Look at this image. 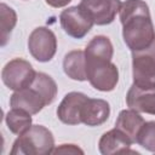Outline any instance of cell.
Here are the masks:
<instances>
[{
	"mask_svg": "<svg viewBox=\"0 0 155 155\" xmlns=\"http://www.w3.org/2000/svg\"><path fill=\"white\" fill-rule=\"evenodd\" d=\"M119 13L124 41L132 52L144 50L155 41V28L145 1L126 0Z\"/></svg>",
	"mask_w": 155,
	"mask_h": 155,
	"instance_id": "6da1fadb",
	"label": "cell"
},
{
	"mask_svg": "<svg viewBox=\"0 0 155 155\" xmlns=\"http://www.w3.org/2000/svg\"><path fill=\"white\" fill-rule=\"evenodd\" d=\"M54 149V138L52 132L42 125H31V127L13 142L11 155H46L52 154Z\"/></svg>",
	"mask_w": 155,
	"mask_h": 155,
	"instance_id": "7a4b0ae2",
	"label": "cell"
},
{
	"mask_svg": "<svg viewBox=\"0 0 155 155\" xmlns=\"http://www.w3.org/2000/svg\"><path fill=\"white\" fill-rule=\"evenodd\" d=\"M86 75L91 86L102 92L113 91L119 82V70L111 61H86Z\"/></svg>",
	"mask_w": 155,
	"mask_h": 155,
	"instance_id": "3957f363",
	"label": "cell"
},
{
	"mask_svg": "<svg viewBox=\"0 0 155 155\" xmlns=\"http://www.w3.org/2000/svg\"><path fill=\"white\" fill-rule=\"evenodd\" d=\"M36 71L31 64L22 58H13L5 64L1 70V79L6 87L13 91L23 90L29 87L34 79Z\"/></svg>",
	"mask_w": 155,
	"mask_h": 155,
	"instance_id": "277c9868",
	"label": "cell"
},
{
	"mask_svg": "<svg viewBox=\"0 0 155 155\" xmlns=\"http://www.w3.org/2000/svg\"><path fill=\"white\" fill-rule=\"evenodd\" d=\"M133 84L155 86V41L147 48L132 52Z\"/></svg>",
	"mask_w": 155,
	"mask_h": 155,
	"instance_id": "5b68a950",
	"label": "cell"
},
{
	"mask_svg": "<svg viewBox=\"0 0 155 155\" xmlns=\"http://www.w3.org/2000/svg\"><path fill=\"white\" fill-rule=\"evenodd\" d=\"M28 51L38 62H50L57 51V38L46 27L35 28L28 38Z\"/></svg>",
	"mask_w": 155,
	"mask_h": 155,
	"instance_id": "8992f818",
	"label": "cell"
},
{
	"mask_svg": "<svg viewBox=\"0 0 155 155\" xmlns=\"http://www.w3.org/2000/svg\"><path fill=\"white\" fill-rule=\"evenodd\" d=\"M62 29L74 39H82L94 24L91 17L78 5L63 10L59 15Z\"/></svg>",
	"mask_w": 155,
	"mask_h": 155,
	"instance_id": "52a82bcc",
	"label": "cell"
},
{
	"mask_svg": "<svg viewBox=\"0 0 155 155\" xmlns=\"http://www.w3.org/2000/svg\"><path fill=\"white\" fill-rule=\"evenodd\" d=\"M120 0H81L79 6L91 17L94 24H110L121 7Z\"/></svg>",
	"mask_w": 155,
	"mask_h": 155,
	"instance_id": "ba28073f",
	"label": "cell"
},
{
	"mask_svg": "<svg viewBox=\"0 0 155 155\" xmlns=\"http://www.w3.org/2000/svg\"><path fill=\"white\" fill-rule=\"evenodd\" d=\"M88 97L82 92H69L64 96L57 108L58 119L65 125L81 124V110Z\"/></svg>",
	"mask_w": 155,
	"mask_h": 155,
	"instance_id": "9c48e42d",
	"label": "cell"
},
{
	"mask_svg": "<svg viewBox=\"0 0 155 155\" xmlns=\"http://www.w3.org/2000/svg\"><path fill=\"white\" fill-rule=\"evenodd\" d=\"M130 109L138 113L155 115V86H138L132 84L126 94Z\"/></svg>",
	"mask_w": 155,
	"mask_h": 155,
	"instance_id": "30bf717a",
	"label": "cell"
},
{
	"mask_svg": "<svg viewBox=\"0 0 155 155\" xmlns=\"http://www.w3.org/2000/svg\"><path fill=\"white\" fill-rule=\"evenodd\" d=\"M10 105L11 108L23 109L29 114L35 115L40 113L44 107L47 105V103L44 96L34 86L30 85L23 90L15 91L10 98Z\"/></svg>",
	"mask_w": 155,
	"mask_h": 155,
	"instance_id": "8fae6325",
	"label": "cell"
},
{
	"mask_svg": "<svg viewBox=\"0 0 155 155\" xmlns=\"http://www.w3.org/2000/svg\"><path fill=\"white\" fill-rule=\"evenodd\" d=\"M133 144L132 139L126 136L122 131L114 127L113 130L103 133L98 142L99 153L103 155H111L117 153H134L130 150V147Z\"/></svg>",
	"mask_w": 155,
	"mask_h": 155,
	"instance_id": "7c38bea8",
	"label": "cell"
},
{
	"mask_svg": "<svg viewBox=\"0 0 155 155\" xmlns=\"http://www.w3.org/2000/svg\"><path fill=\"white\" fill-rule=\"evenodd\" d=\"M110 115V105L107 101L99 98H90L81 110V124L94 127L103 125Z\"/></svg>",
	"mask_w": 155,
	"mask_h": 155,
	"instance_id": "4fadbf2b",
	"label": "cell"
},
{
	"mask_svg": "<svg viewBox=\"0 0 155 155\" xmlns=\"http://www.w3.org/2000/svg\"><path fill=\"white\" fill-rule=\"evenodd\" d=\"M63 70L68 78L75 81L87 80L85 51L74 50L68 52L63 59Z\"/></svg>",
	"mask_w": 155,
	"mask_h": 155,
	"instance_id": "5bb4252c",
	"label": "cell"
},
{
	"mask_svg": "<svg viewBox=\"0 0 155 155\" xmlns=\"http://www.w3.org/2000/svg\"><path fill=\"white\" fill-rule=\"evenodd\" d=\"M114 47L108 36L97 35L91 39L85 48L86 61H111Z\"/></svg>",
	"mask_w": 155,
	"mask_h": 155,
	"instance_id": "9a60e30c",
	"label": "cell"
},
{
	"mask_svg": "<svg viewBox=\"0 0 155 155\" xmlns=\"http://www.w3.org/2000/svg\"><path fill=\"white\" fill-rule=\"evenodd\" d=\"M144 122V119L139 115L138 111L133 109H125L119 113V116L115 121V127L122 131L132 139L133 143H136L138 132Z\"/></svg>",
	"mask_w": 155,
	"mask_h": 155,
	"instance_id": "2e32d148",
	"label": "cell"
},
{
	"mask_svg": "<svg viewBox=\"0 0 155 155\" xmlns=\"http://www.w3.org/2000/svg\"><path fill=\"white\" fill-rule=\"evenodd\" d=\"M5 121L7 128L12 133L19 136L31 127L33 119H31V114H29L28 111L18 108H11V110L6 113Z\"/></svg>",
	"mask_w": 155,
	"mask_h": 155,
	"instance_id": "e0dca14e",
	"label": "cell"
},
{
	"mask_svg": "<svg viewBox=\"0 0 155 155\" xmlns=\"http://www.w3.org/2000/svg\"><path fill=\"white\" fill-rule=\"evenodd\" d=\"M31 86H34L44 96V98L46 99L47 105L51 104L56 99L58 87H57L56 81L50 75H47L45 73L36 71V75H35V79H34Z\"/></svg>",
	"mask_w": 155,
	"mask_h": 155,
	"instance_id": "ac0fdd59",
	"label": "cell"
},
{
	"mask_svg": "<svg viewBox=\"0 0 155 155\" xmlns=\"http://www.w3.org/2000/svg\"><path fill=\"white\" fill-rule=\"evenodd\" d=\"M17 23V13L8 5L0 4V24H1V46H5L10 39L11 31Z\"/></svg>",
	"mask_w": 155,
	"mask_h": 155,
	"instance_id": "d6986e66",
	"label": "cell"
},
{
	"mask_svg": "<svg viewBox=\"0 0 155 155\" xmlns=\"http://www.w3.org/2000/svg\"><path fill=\"white\" fill-rule=\"evenodd\" d=\"M136 143H138L145 150L155 153V121L143 124L138 132Z\"/></svg>",
	"mask_w": 155,
	"mask_h": 155,
	"instance_id": "ffe728a7",
	"label": "cell"
},
{
	"mask_svg": "<svg viewBox=\"0 0 155 155\" xmlns=\"http://www.w3.org/2000/svg\"><path fill=\"white\" fill-rule=\"evenodd\" d=\"M52 153H70V154H84V150H81L75 144H61L58 148H54Z\"/></svg>",
	"mask_w": 155,
	"mask_h": 155,
	"instance_id": "44dd1931",
	"label": "cell"
},
{
	"mask_svg": "<svg viewBox=\"0 0 155 155\" xmlns=\"http://www.w3.org/2000/svg\"><path fill=\"white\" fill-rule=\"evenodd\" d=\"M46 4L51 7H54V8H61V7H64L67 6L71 0H45Z\"/></svg>",
	"mask_w": 155,
	"mask_h": 155,
	"instance_id": "7402d4cb",
	"label": "cell"
}]
</instances>
